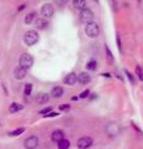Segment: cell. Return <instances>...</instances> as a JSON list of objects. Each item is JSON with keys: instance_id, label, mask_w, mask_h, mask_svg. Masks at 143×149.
<instances>
[{"instance_id": "6da1fadb", "label": "cell", "mask_w": 143, "mask_h": 149, "mask_svg": "<svg viewBox=\"0 0 143 149\" xmlns=\"http://www.w3.org/2000/svg\"><path fill=\"white\" fill-rule=\"evenodd\" d=\"M85 32H86V35L89 36L90 39H96V37L100 35V26H98V24L97 22H93V21L86 24Z\"/></svg>"}, {"instance_id": "7a4b0ae2", "label": "cell", "mask_w": 143, "mask_h": 149, "mask_svg": "<svg viewBox=\"0 0 143 149\" xmlns=\"http://www.w3.org/2000/svg\"><path fill=\"white\" fill-rule=\"evenodd\" d=\"M39 41V34L36 30H29L24 35V42L27 46H34Z\"/></svg>"}, {"instance_id": "3957f363", "label": "cell", "mask_w": 143, "mask_h": 149, "mask_svg": "<svg viewBox=\"0 0 143 149\" xmlns=\"http://www.w3.org/2000/svg\"><path fill=\"white\" fill-rule=\"evenodd\" d=\"M33 65H34V57L30 54H22L20 56V58H19V66L20 67L29 70V68L33 67Z\"/></svg>"}, {"instance_id": "277c9868", "label": "cell", "mask_w": 143, "mask_h": 149, "mask_svg": "<svg viewBox=\"0 0 143 149\" xmlns=\"http://www.w3.org/2000/svg\"><path fill=\"white\" fill-rule=\"evenodd\" d=\"M106 133H107L110 137H116L121 133V125L116 122H111L106 125Z\"/></svg>"}, {"instance_id": "5b68a950", "label": "cell", "mask_w": 143, "mask_h": 149, "mask_svg": "<svg viewBox=\"0 0 143 149\" xmlns=\"http://www.w3.org/2000/svg\"><path fill=\"white\" fill-rule=\"evenodd\" d=\"M80 20L84 22V24H89V22L93 21V13L92 10H90L89 8H85L84 10L80 11Z\"/></svg>"}, {"instance_id": "8992f818", "label": "cell", "mask_w": 143, "mask_h": 149, "mask_svg": "<svg viewBox=\"0 0 143 149\" xmlns=\"http://www.w3.org/2000/svg\"><path fill=\"white\" fill-rule=\"evenodd\" d=\"M93 144V139L91 137H81L77 141V148L78 149H89Z\"/></svg>"}, {"instance_id": "52a82bcc", "label": "cell", "mask_w": 143, "mask_h": 149, "mask_svg": "<svg viewBox=\"0 0 143 149\" xmlns=\"http://www.w3.org/2000/svg\"><path fill=\"white\" fill-rule=\"evenodd\" d=\"M38 146H39V138L36 136H30L29 138L25 139L24 147L26 149H36Z\"/></svg>"}, {"instance_id": "ba28073f", "label": "cell", "mask_w": 143, "mask_h": 149, "mask_svg": "<svg viewBox=\"0 0 143 149\" xmlns=\"http://www.w3.org/2000/svg\"><path fill=\"white\" fill-rule=\"evenodd\" d=\"M40 11H41V15H43L44 17L50 19V17H52L54 13H55V9H54V6L51 5V4H44Z\"/></svg>"}, {"instance_id": "9c48e42d", "label": "cell", "mask_w": 143, "mask_h": 149, "mask_svg": "<svg viewBox=\"0 0 143 149\" xmlns=\"http://www.w3.org/2000/svg\"><path fill=\"white\" fill-rule=\"evenodd\" d=\"M27 74V70L26 68H22V67H16L14 70V77L16 78V80H24Z\"/></svg>"}, {"instance_id": "30bf717a", "label": "cell", "mask_w": 143, "mask_h": 149, "mask_svg": "<svg viewBox=\"0 0 143 149\" xmlns=\"http://www.w3.org/2000/svg\"><path fill=\"white\" fill-rule=\"evenodd\" d=\"M77 82H80L81 85H89L91 82V76L87 72H81L77 74Z\"/></svg>"}, {"instance_id": "8fae6325", "label": "cell", "mask_w": 143, "mask_h": 149, "mask_svg": "<svg viewBox=\"0 0 143 149\" xmlns=\"http://www.w3.org/2000/svg\"><path fill=\"white\" fill-rule=\"evenodd\" d=\"M63 82H65V85H68V86H75L76 82H77V74L75 72H71L68 73L67 76L63 78Z\"/></svg>"}, {"instance_id": "7c38bea8", "label": "cell", "mask_w": 143, "mask_h": 149, "mask_svg": "<svg viewBox=\"0 0 143 149\" xmlns=\"http://www.w3.org/2000/svg\"><path fill=\"white\" fill-rule=\"evenodd\" d=\"M65 138V134H63V130H61V129H56V130H54L52 132V134H51V139L54 142H60L61 139H63Z\"/></svg>"}, {"instance_id": "4fadbf2b", "label": "cell", "mask_w": 143, "mask_h": 149, "mask_svg": "<svg viewBox=\"0 0 143 149\" xmlns=\"http://www.w3.org/2000/svg\"><path fill=\"white\" fill-rule=\"evenodd\" d=\"M47 25H49V22L46 19H36L35 20V26L38 30H45L47 27Z\"/></svg>"}, {"instance_id": "5bb4252c", "label": "cell", "mask_w": 143, "mask_h": 149, "mask_svg": "<svg viewBox=\"0 0 143 149\" xmlns=\"http://www.w3.org/2000/svg\"><path fill=\"white\" fill-rule=\"evenodd\" d=\"M50 95H51L52 98H60V97H62V95H63V88L60 87V86L54 87Z\"/></svg>"}, {"instance_id": "9a60e30c", "label": "cell", "mask_w": 143, "mask_h": 149, "mask_svg": "<svg viewBox=\"0 0 143 149\" xmlns=\"http://www.w3.org/2000/svg\"><path fill=\"white\" fill-rule=\"evenodd\" d=\"M49 100H50L49 93H39V95L36 96V102L40 104H44L46 102H49Z\"/></svg>"}, {"instance_id": "2e32d148", "label": "cell", "mask_w": 143, "mask_h": 149, "mask_svg": "<svg viewBox=\"0 0 143 149\" xmlns=\"http://www.w3.org/2000/svg\"><path fill=\"white\" fill-rule=\"evenodd\" d=\"M72 4L77 10H84L86 8V0H72Z\"/></svg>"}, {"instance_id": "e0dca14e", "label": "cell", "mask_w": 143, "mask_h": 149, "mask_svg": "<svg viewBox=\"0 0 143 149\" xmlns=\"http://www.w3.org/2000/svg\"><path fill=\"white\" fill-rule=\"evenodd\" d=\"M24 107H22V104H20V103H11L10 104V107H9V112L10 113H15V112H19V111H21Z\"/></svg>"}, {"instance_id": "ac0fdd59", "label": "cell", "mask_w": 143, "mask_h": 149, "mask_svg": "<svg viewBox=\"0 0 143 149\" xmlns=\"http://www.w3.org/2000/svg\"><path fill=\"white\" fill-rule=\"evenodd\" d=\"M70 146H71L70 141H67V139H65V138L61 139L60 142H57V148L59 149H68V148H70Z\"/></svg>"}, {"instance_id": "d6986e66", "label": "cell", "mask_w": 143, "mask_h": 149, "mask_svg": "<svg viewBox=\"0 0 143 149\" xmlns=\"http://www.w3.org/2000/svg\"><path fill=\"white\" fill-rule=\"evenodd\" d=\"M86 68L90 70V71H95V70L97 68V61H96V60H90L86 65Z\"/></svg>"}, {"instance_id": "ffe728a7", "label": "cell", "mask_w": 143, "mask_h": 149, "mask_svg": "<svg viewBox=\"0 0 143 149\" xmlns=\"http://www.w3.org/2000/svg\"><path fill=\"white\" fill-rule=\"evenodd\" d=\"M24 132H25L24 127H22V128H17L15 130H11V132L9 133V136H10V137H17V136H20V134H22Z\"/></svg>"}, {"instance_id": "44dd1931", "label": "cell", "mask_w": 143, "mask_h": 149, "mask_svg": "<svg viewBox=\"0 0 143 149\" xmlns=\"http://www.w3.org/2000/svg\"><path fill=\"white\" fill-rule=\"evenodd\" d=\"M35 15H36L35 13H30V14H27V15L25 16V20H24V21H25V24H26V25H30L31 22L34 21Z\"/></svg>"}, {"instance_id": "7402d4cb", "label": "cell", "mask_w": 143, "mask_h": 149, "mask_svg": "<svg viewBox=\"0 0 143 149\" xmlns=\"http://www.w3.org/2000/svg\"><path fill=\"white\" fill-rule=\"evenodd\" d=\"M136 76L138 77V80L143 82V68L138 65V66H136Z\"/></svg>"}, {"instance_id": "603a6c76", "label": "cell", "mask_w": 143, "mask_h": 149, "mask_svg": "<svg viewBox=\"0 0 143 149\" xmlns=\"http://www.w3.org/2000/svg\"><path fill=\"white\" fill-rule=\"evenodd\" d=\"M31 91H33V85H31V83H26L25 88H24L25 96H30V95H31Z\"/></svg>"}, {"instance_id": "cb8c5ba5", "label": "cell", "mask_w": 143, "mask_h": 149, "mask_svg": "<svg viewBox=\"0 0 143 149\" xmlns=\"http://www.w3.org/2000/svg\"><path fill=\"white\" fill-rule=\"evenodd\" d=\"M105 49H106V54H107V58H108L110 63H113V55H112V52H111L110 47H108V46H106Z\"/></svg>"}, {"instance_id": "d4e9b609", "label": "cell", "mask_w": 143, "mask_h": 149, "mask_svg": "<svg viewBox=\"0 0 143 149\" xmlns=\"http://www.w3.org/2000/svg\"><path fill=\"white\" fill-rule=\"evenodd\" d=\"M116 40H117V47L119 50V52H122V42H121V36H119V34H116Z\"/></svg>"}, {"instance_id": "484cf974", "label": "cell", "mask_w": 143, "mask_h": 149, "mask_svg": "<svg viewBox=\"0 0 143 149\" xmlns=\"http://www.w3.org/2000/svg\"><path fill=\"white\" fill-rule=\"evenodd\" d=\"M124 73H126V76L128 77V80H130V82H131V85H135V78H133V74L130 72V71H124Z\"/></svg>"}, {"instance_id": "4316f807", "label": "cell", "mask_w": 143, "mask_h": 149, "mask_svg": "<svg viewBox=\"0 0 143 149\" xmlns=\"http://www.w3.org/2000/svg\"><path fill=\"white\" fill-rule=\"evenodd\" d=\"M56 1V4L59 6H63V5H66V4L68 3V0H55Z\"/></svg>"}, {"instance_id": "83f0119b", "label": "cell", "mask_w": 143, "mask_h": 149, "mask_svg": "<svg viewBox=\"0 0 143 149\" xmlns=\"http://www.w3.org/2000/svg\"><path fill=\"white\" fill-rule=\"evenodd\" d=\"M56 116H59V113H56V112H49L47 114H45V117L50 118V117H56Z\"/></svg>"}, {"instance_id": "f1b7e54d", "label": "cell", "mask_w": 143, "mask_h": 149, "mask_svg": "<svg viewBox=\"0 0 143 149\" xmlns=\"http://www.w3.org/2000/svg\"><path fill=\"white\" fill-rule=\"evenodd\" d=\"M89 95H90V91L89 90H86V91H84V92H82L81 93V98H85V97H89Z\"/></svg>"}, {"instance_id": "f546056e", "label": "cell", "mask_w": 143, "mask_h": 149, "mask_svg": "<svg viewBox=\"0 0 143 149\" xmlns=\"http://www.w3.org/2000/svg\"><path fill=\"white\" fill-rule=\"evenodd\" d=\"M49 112H51V107H49V108H45V109H43V111H40V113L45 116V114H47Z\"/></svg>"}, {"instance_id": "4dcf8cb0", "label": "cell", "mask_w": 143, "mask_h": 149, "mask_svg": "<svg viewBox=\"0 0 143 149\" xmlns=\"http://www.w3.org/2000/svg\"><path fill=\"white\" fill-rule=\"evenodd\" d=\"M60 109H61V111H68V109H70V106H68V104H66V106H60Z\"/></svg>"}, {"instance_id": "1f68e13d", "label": "cell", "mask_w": 143, "mask_h": 149, "mask_svg": "<svg viewBox=\"0 0 143 149\" xmlns=\"http://www.w3.org/2000/svg\"><path fill=\"white\" fill-rule=\"evenodd\" d=\"M25 4H22V5L21 6H19V9H17V11H21V10H24V9H25Z\"/></svg>"}, {"instance_id": "d6a6232c", "label": "cell", "mask_w": 143, "mask_h": 149, "mask_svg": "<svg viewBox=\"0 0 143 149\" xmlns=\"http://www.w3.org/2000/svg\"><path fill=\"white\" fill-rule=\"evenodd\" d=\"M96 1H98V0H96Z\"/></svg>"}]
</instances>
